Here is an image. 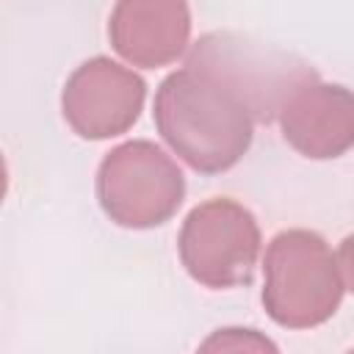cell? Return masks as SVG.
Here are the masks:
<instances>
[{
	"label": "cell",
	"instance_id": "cell-1",
	"mask_svg": "<svg viewBox=\"0 0 354 354\" xmlns=\"http://www.w3.org/2000/svg\"><path fill=\"white\" fill-rule=\"evenodd\" d=\"M155 124L163 141L196 171L232 169L252 144L254 119L202 72H171L155 94Z\"/></svg>",
	"mask_w": 354,
	"mask_h": 354
},
{
	"label": "cell",
	"instance_id": "cell-2",
	"mask_svg": "<svg viewBox=\"0 0 354 354\" xmlns=\"http://www.w3.org/2000/svg\"><path fill=\"white\" fill-rule=\"evenodd\" d=\"M185 66L218 83L254 122L279 119L293 94L318 80V72L296 53L235 30L202 36L191 47Z\"/></svg>",
	"mask_w": 354,
	"mask_h": 354
},
{
	"label": "cell",
	"instance_id": "cell-3",
	"mask_svg": "<svg viewBox=\"0 0 354 354\" xmlns=\"http://www.w3.org/2000/svg\"><path fill=\"white\" fill-rule=\"evenodd\" d=\"M266 313L288 329H307L329 321L343 296L340 266L326 241L310 230H285L263 263Z\"/></svg>",
	"mask_w": 354,
	"mask_h": 354
},
{
	"label": "cell",
	"instance_id": "cell-4",
	"mask_svg": "<svg viewBox=\"0 0 354 354\" xmlns=\"http://www.w3.org/2000/svg\"><path fill=\"white\" fill-rule=\"evenodd\" d=\"M183 194V171L152 141H127L111 149L97 171V199L122 227L147 230L169 221Z\"/></svg>",
	"mask_w": 354,
	"mask_h": 354
},
{
	"label": "cell",
	"instance_id": "cell-5",
	"mask_svg": "<svg viewBox=\"0 0 354 354\" xmlns=\"http://www.w3.org/2000/svg\"><path fill=\"white\" fill-rule=\"evenodd\" d=\"M260 254L254 216L232 199L196 205L180 230V260L185 271L207 288L249 285Z\"/></svg>",
	"mask_w": 354,
	"mask_h": 354
},
{
	"label": "cell",
	"instance_id": "cell-6",
	"mask_svg": "<svg viewBox=\"0 0 354 354\" xmlns=\"http://www.w3.org/2000/svg\"><path fill=\"white\" fill-rule=\"evenodd\" d=\"M144 94L147 86L136 72L111 58H91L64 86V119L83 138H111L138 119Z\"/></svg>",
	"mask_w": 354,
	"mask_h": 354
},
{
	"label": "cell",
	"instance_id": "cell-7",
	"mask_svg": "<svg viewBox=\"0 0 354 354\" xmlns=\"http://www.w3.org/2000/svg\"><path fill=\"white\" fill-rule=\"evenodd\" d=\"M113 50L136 66H166L183 55L191 36L185 0H116L108 22Z\"/></svg>",
	"mask_w": 354,
	"mask_h": 354
},
{
	"label": "cell",
	"instance_id": "cell-8",
	"mask_svg": "<svg viewBox=\"0 0 354 354\" xmlns=\"http://www.w3.org/2000/svg\"><path fill=\"white\" fill-rule=\"evenodd\" d=\"M279 124L285 141L304 158H340L354 147V91L313 80L282 108Z\"/></svg>",
	"mask_w": 354,
	"mask_h": 354
},
{
	"label": "cell",
	"instance_id": "cell-9",
	"mask_svg": "<svg viewBox=\"0 0 354 354\" xmlns=\"http://www.w3.org/2000/svg\"><path fill=\"white\" fill-rule=\"evenodd\" d=\"M224 332L232 337V343H230V340H221V343L205 346L202 351H216V348H221V351H224V348H274L268 340H263V337H254V335H252V329H246V335H243V337L238 335L241 329H224Z\"/></svg>",
	"mask_w": 354,
	"mask_h": 354
},
{
	"label": "cell",
	"instance_id": "cell-10",
	"mask_svg": "<svg viewBox=\"0 0 354 354\" xmlns=\"http://www.w3.org/2000/svg\"><path fill=\"white\" fill-rule=\"evenodd\" d=\"M337 266H340V271H343V282L348 285V290H354V235H348V238L340 243Z\"/></svg>",
	"mask_w": 354,
	"mask_h": 354
}]
</instances>
